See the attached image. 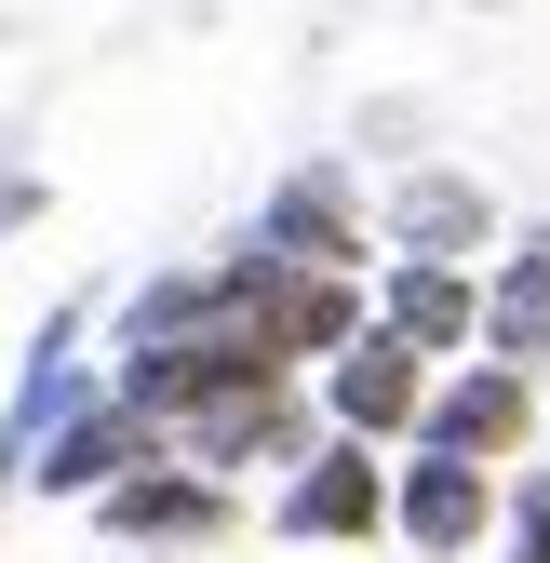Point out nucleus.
Returning <instances> with one entry per match:
<instances>
[{"label": "nucleus", "instance_id": "7ed1b4c3", "mask_svg": "<svg viewBox=\"0 0 550 563\" xmlns=\"http://www.w3.org/2000/svg\"><path fill=\"white\" fill-rule=\"evenodd\" d=\"M524 430H537L524 363H470V376H443V389H430V416H417V443H430V456H470V470H510V456H524Z\"/></svg>", "mask_w": 550, "mask_h": 563}, {"label": "nucleus", "instance_id": "6e6552de", "mask_svg": "<svg viewBox=\"0 0 550 563\" xmlns=\"http://www.w3.org/2000/svg\"><path fill=\"white\" fill-rule=\"evenodd\" d=\"M389 242L430 255V268H457V255L497 242V201L470 188V175H403V188H389Z\"/></svg>", "mask_w": 550, "mask_h": 563}, {"label": "nucleus", "instance_id": "1a4fd4ad", "mask_svg": "<svg viewBox=\"0 0 550 563\" xmlns=\"http://www.w3.org/2000/svg\"><path fill=\"white\" fill-rule=\"evenodd\" d=\"M376 322H389L403 349H430V363H443V349H470V335H484V296H470V268L403 255V268H389V296H376Z\"/></svg>", "mask_w": 550, "mask_h": 563}, {"label": "nucleus", "instance_id": "39448f33", "mask_svg": "<svg viewBox=\"0 0 550 563\" xmlns=\"http://www.w3.org/2000/svg\"><path fill=\"white\" fill-rule=\"evenodd\" d=\"M255 255H283V268H322V282H350L363 268V201H350V175H283L255 201Z\"/></svg>", "mask_w": 550, "mask_h": 563}, {"label": "nucleus", "instance_id": "f03ea898", "mask_svg": "<svg viewBox=\"0 0 550 563\" xmlns=\"http://www.w3.org/2000/svg\"><path fill=\"white\" fill-rule=\"evenodd\" d=\"M134 470H162V416H134L121 389H95V402L67 416L41 456H28V483H41V497H121Z\"/></svg>", "mask_w": 550, "mask_h": 563}, {"label": "nucleus", "instance_id": "ddd939ff", "mask_svg": "<svg viewBox=\"0 0 550 563\" xmlns=\"http://www.w3.org/2000/svg\"><path fill=\"white\" fill-rule=\"evenodd\" d=\"M28 216H41V175H28V162H14V134H0V242H14V229H28Z\"/></svg>", "mask_w": 550, "mask_h": 563}, {"label": "nucleus", "instance_id": "9d476101", "mask_svg": "<svg viewBox=\"0 0 550 563\" xmlns=\"http://www.w3.org/2000/svg\"><path fill=\"white\" fill-rule=\"evenodd\" d=\"M95 523L108 537H216L229 523V483L216 470H134L121 497H95Z\"/></svg>", "mask_w": 550, "mask_h": 563}, {"label": "nucleus", "instance_id": "423d86ee", "mask_svg": "<svg viewBox=\"0 0 550 563\" xmlns=\"http://www.w3.org/2000/svg\"><path fill=\"white\" fill-rule=\"evenodd\" d=\"M389 523H403V537H417L430 563H457L470 537H484V523H497V470H470V456H430V443H417V470H403V483H389Z\"/></svg>", "mask_w": 550, "mask_h": 563}, {"label": "nucleus", "instance_id": "0eeeda50", "mask_svg": "<svg viewBox=\"0 0 550 563\" xmlns=\"http://www.w3.org/2000/svg\"><path fill=\"white\" fill-rule=\"evenodd\" d=\"M67 349H81V309H54L41 335H28V376H14V416H0V470L28 483V456L67 430V416H81L95 389H81V363H67Z\"/></svg>", "mask_w": 550, "mask_h": 563}, {"label": "nucleus", "instance_id": "f257e3e1", "mask_svg": "<svg viewBox=\"0 0 550 563\" xmlns=\"http://www.w3.org/2000/svg\"><path fill=\"white\" fill-rule=\"evenodd\" d=\"M322 416H336L350 443H403V430L430 416V349H403L389 322H363V335L322 363Z\"/></svg>", "mask_w": 550, "mask_h": 563}, {"label": "nucleus", "instance_id": "4468645a", "mask_svg": "<svg viewBox=\"0 0 550 563\" xmlns=\"http://www.w3.org/2000/svg\"><path fill=\"white\" fill-rule=\"evenodd\" d=\"M0 483H14V470H0Z\"/></svg>", "mask_w": 550, "mask_h": 563}, {"label": "nucleus", "instance_id": "20e7f679", "mask_svg": "<svg viewBox=\"0 0 550 563\" xmlns=\"http://www.w3.org/2000/svg\"><path fill=\"white\" fill-rule=\"evenodd\" d=\"M389 483H403V470H376V443L336 430V443H322V456H296V483H283V537H309V550L376 537V523H389Z\"/></svg>", "mask_w": 550, "mask_h": 563}, {"label": "nucleus", "instance_id": "9b49d317", "mask_svg": "<svg viewBox=\"0 0 550 563\" xmlns=\"http://www.w3.org/2000/svg\"><path fill=\"white\" fill-rule=\"evenodd\" d=\"M484 349L497 363H550V229H524L510 268L484 282Z\"/></svg>", "mask_w": 550, "mask_h": 563}, {"label": "nucleus", "instance_id": "f8f14e48", "mask_svg": "<svg viewBox=\"0 0 550 563\" xmlns=\"http://www.w3.org/2000/svg\"><path fill=\"white\" fill-rule=\"evenodd\" d=\"M510 563H550V470L510 497Z\"/></svg>", "mask_w": 550, "mask_h": 563}]
</instances>
